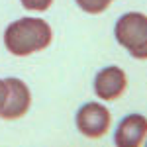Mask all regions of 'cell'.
Listing matches in <instances>:
<instances>
[{"label":"cell","mask_w":147,"mask_h":147,"mask_svg":"<svg viewBox=\"0 0 147 147\" xmlns=\"http://www.w3.org/2000/svg\"><path fill=\"white\" fill-rule=\"evenodd\" d=\"M53 32L49 24L41 18H22L12 22L4 32L6 49L18 57H26L45 49L51 43Z\"/></svg>","instance_id":"obj_1"},{"label":"cell","mask_w":147,"mask_h":147,"mask_svg":"<svg viewBox=\"0 0 147 147\" xmlns=\"http://www.w3.org/2000/svg\"><path fill=\"white\" fill-rule=\"evenodd\" d=\"M114 35L118 43L125 47L131 57H139V53L147 45V16L139 12L124 14L114 28Z\"/></svg>","instance_id":"obj_2"},{"label":"cell","mask_w":147,"mask_h":147,"mask_svg":"<svg viewBox=\"0 0 147 147\" xmlns=\"http://www.w3.org/2000/svg\"><path fill=\"white\" fill-rule=\"evenodd\" d=\"M112 124V116L108 112L106 106H102L98 102H88L77 112V127L82 136L86 137H102Z\"/></svg>","instance_id":"obj_3"},{"label":"cell","mask_w":147,"mask_h":147,"mask_svg":"<svg viewBox=\"0 0 147 147\" xmlns=\"http://www.w3.org/2000/svg\"><path fill=\"white\" fill-rule=\"evenodd\" d=\"M8 84V98L4 102L2 110H0V118L4 120H18L22 118L24 114L30 110V104H32V94L28 84L20 79H6Z\"/></svg>","instance_id":"obj_4"},{"label":"cell","mask_w":147,"mask_h":147,"mask_svg":"<svg viewBox=\"0 0 147 147\" xmlns=\"http://www.w3.org/2000/svg\"><path fill=\"white\" fill-rule=\"evenodd\" d=\"M127 88L125 73L120 67H106L94 77V92L100 100H118Z\"/></svg>","instance_id":"obj_5"},{"label":"cell","mask_w":147,"mask_h":147,"mask_svg":"<svg viewBox=\"0 0 147 147\" xmlns=\"http://www.w3.org/2000/svg\"><path fill=\"white\" fill-rule=\"evenodd\" d=\"M147 136V120L141 114H129L120 122L114 141L118 147H137L145 141Z\"/></svg>","instance_id":"obj_6"},{"label":"cell","mask_w":147,"mask_h":147,"mask_svg":"<svg viewBox=\"0 0 147 147\" xmlns=\"http://www.w3.org/2000/svg\"><path fill=\"white\" fill-rule=\"evenodd\" d=\"M77 4L88 14H100L112 4V0H77Z\"/></svg>","instance_id":"obj_7"},{"label":"cell","mask_w":147,"mask_h":147,"mask_svg":"<svg viewBox=\"0 0 147 147\" xmlns=\"http://www.w3.org/2000/svg\"><path fill=\"white\" fill-rule=\"evenodd\" d=\"M53 4V0H22V6L26 10H35V12H45Z\"/></svg>","instance_id":"obj_8"},{"label":"cell","mask_w":147,"mask_h":147,"mask_svg":"<svg viewBox=\"0 0 147 147\" xmlns=\"http://www.w3.org/2000/svg\"><path fill=\"white\" fill-rule=\"evenodd\" d=\"M6 98H8V84H6V80H0V110H2Z\"/></svg>","instance_id":"obj_9"},{"label":"cell","mask_w":147,"mask_h":147,"mask_svg":"<svg viewBox=\"0 0 147 147\" xmlns=\"http://www.w3.org/2000/svg\"><path fill=\"white\" fill-rule=\"evenodd\" d=\"M137 59H147V45H145V49L139 53V57H137Z\"/></svg>","instance_id":"obj_10"}]
</instances>
